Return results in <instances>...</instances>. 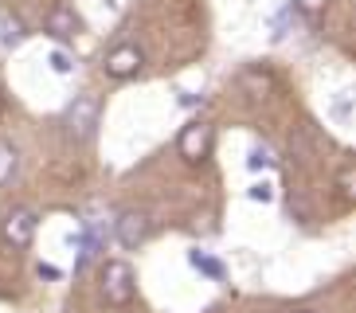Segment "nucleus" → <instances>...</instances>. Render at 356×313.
I'll list each match as a JSON object with an SVG mask.
<instances>
[{
    "mask_svg": "<svg viewBox=\"0 0 356 313\" xmlns=\"http://www.w3.org/2000/svg\"><path fill=\"white\" fill-rule=\"evenodd\" d=\"M251 200H262V204H266V200H274L270 184H254V188H251Z\"/></svg>",
    "mask_w": 356,
    "mask_h": 313,
    "instance_id": "obj_13",
    "label": "nucleus"
},
{
    "mask_svg": "<svg viewBox=\"0 0 356 313\" xmlns=\"http://www.w3.org/2000/svg\"><path fill=\"white\" fill-rule=\"evenodd\" d=\"M188 259H192V266H196L200 274H208L211 282H223V262H216L211 255H204V250H192Z\"/></svg>",
    "mask_w": 356,
    "mask_h": 313,
    "instance_id": "obj_9",
    "label": "nucleus"
},
{
    "mask_svg": "<svg viewBox=\"0 0 356 313\" xmlns=\"http://www.w3.org/2000/svg\"><path fill=\"white\" fill-rule=\"evenodd\" d=\"M0 235H4V243L16 247V250L32 247V239H35V216H32V211H24V208L8 211L4 223H0Z\"/></svg>",
    "mask_w": 356,
    "mask_h": 313,
    "instance_id": "obj_3",
    "label": "nucleus"
},
{
    "mask_svg": "<svg viewBox=\"0 0 356 313\" xmlns=\"http://www.w3.org/2000/svg\"><path fill=\"white\" fill-rule=\"evenodd\" d=\"M141 71V51H137L134 43H122L114 51L106 55V74L110 79H129V74Z\"/></svg>",
    "mask_w": 356,
    "mask_h": 313,
    "instance_id": "obj_5",
    "label": "nucleus"
},
{
    "mask_svg": "<svg viewBox=\"0 0 356 313\" xmlns=\"http://www.w3.org/2000/svg\"><path fill=\"white\" fill-rule=\"evenodd\" d=\"M0 110H4V94H0Z\"/></svg>",
    "mask_w": 356,
    "mask_h": 313,
    "instance_id": "obj_17",
    "label": "nucleus"
},
{
    "mask_svg": "<svg viewBox=\"0 0 356 313\" xmlns=\"http://www.w3.org/2000/svg\"><path fill=\"white\" fill-rule=\"evenodd\" d=\"M47 31H51L55 40H71L74 31H79V16H74V8L55 4V8L47 12Z\"/></svg>",
    "mask_w": 356,
    "mask_h": 313,
    "instance_id": "obj_7",
    "label": "nucleus"
},
{
    "mask_svg": "<svg viewBox=\"0 0 356 313\" xmlns=\"http://www.w3.org/2000/svg\"><path fill=\"white\" fill-rule=\"evenodd\" d=\"M20 40H24V24L16 16H8V12H0V43L4 47H16Z\"/></svg>",
    "mask_w": 356,
    "mask_h": 313,
    "instance_id": "obj_8",
    "label": "nucleus"
},
{
    "mask_svg": "<svg viewBox=\"0 0 356 313\" xmlns=\"http://www.w3.org/2000/svg\"><path fill=\"white\" fill-rule=\"evenodd\" d=\"M298 4H302V8H321L325 0H298Z\"/></svg>",
    "mask_w": 356,
    "mask_h": 313,
    "instance_id": "obj_15",
    "label": "nucleus"
},
{
    "mask_svg": "<svg viewBox=\"0 0 356 313\" xmlns=\"http://www.w3.org/2000/svg\"><path fill=\"white\" fill-rule=\"evenodd\" d=\"M293 313H314V310H293Z\"/></svg>",
    "mask_w": 356,
    "mask_h": 313,
    "instance_id": "obj_16",
    "label": "nucleus"
},
{
    "mask_svg": "<svg viewBox=\"0 0 356 313\" xmlns=\"http://www.w3.org/2000/svg\"><path fill=\"white\" fill-rule=\"evenodd\" d=\"M247 165H251V168H270V165H274L270 149H251V156H247Z\"/></svg>",
    "mask_w": 356,
    "mask_h": 313,
    "instance_id": "obj_11",
    "label": "nucleus"
},
{
    "mask_svg": "<svg viewBox=\"0 0 356 313\" xmlns=\"http://www.w3.org/2000/svg\"><path fill=\"white\" fill-rule=\"evenodd\" d=\"M134 290H137V282H134V271H129V262H106L102 266V298L110 305H129L134 302Z\"/></svg>",
    "mask_w": 356,
    "mask_h": 313,
    "instance_id": "obj_1",
    "label": "nucleus"
},
{
    "mask_svg": "<svg viewBox=\"0 0 356 313\" xmlns=\"http://www.w3.org/2000/svg\"><path fill=\"white\" fill-rule=\"evenodd\" d=\"M51 67L59 74H71L74 71V63H71V55H67V51H51Z\"/></svg>",
    "mask_w": 356,
    "mask_h": 313,
    "instance_id": "obj_12",
    "label": "nucleus"
},
{
    "mask_svg": "<svg viewBox=\"0 0 356 313\" xmlns=\"http://www.w3.org/2000/svg\"><path fill=\"white\" fill-rule=\"evenodd\" d=\"M12 168H16V153H12L8 141H0V184L12 177Z\"/></svg>",
    "mask_w": 356,
    "mask_h": 313,
    "instance_id": "obj_10",
    "label": "nucleus"
},
{
    "mask_svg": "<svg viewBox=\"0 0 356 313\" xmlns=\"http://www.w3.org/2000/svg\"><path fill=\"white\" fill-rule=\"evenodd\" d=\"M67 125H71V137H79V141H90L95 137V125H98V98L95 94L74 98L71 110H67Z\"/></svg>",
    "mask_w": 356,
    "mask_h": 313,
    "instance_id": "obj_2",
    "label": "nucleus"
},
{
    "mask_svg": "<svg viewBox=\"0 0 356 313\" xmlns=\"http://www.w3.org/2000/svg\"><path fill=\"white\" fill-rule=\"evenodd\" d=\"M59 266H51V262H40V278H59Z\"/></svg>",
    "mask_w": 356,
    "mask_h": 313,
    "instance_id": "obj_14",
    "label": "nucleus"
},
{
    "mask_svg": "<svg viewBox=\"0 0 356 313\" xmlns=\"http://www.w3.org/2000/svg\"><path fill=\"white\" fill-rule=\"evenodd\" d=\"M145 235H149L145 211H122L118 216V243L122 247H137V243H145Z\"/></svg>",
    "mask_w": 356,
    "mask_h": 313,
    "instance_id": "obj_6",
    "label": "nucleus"
},
{
    "mask_svg": "<svg viewBox=\"0 0 356 313\" xmlns=\"http://www.w3.org/2000/svg\"><path fill=\"white\" fill-rule=\"evenodd\" d=\"M177 149H180V156H184L188 165H200V161L208 156V149H211V125H204V122L184 125V134H180Z\"/></svg>",
    "mask_w": 356,
    "mask_h": 313,
    "instance_id": "obj_4",
    "label": "nucleus"
}]
</instances>
